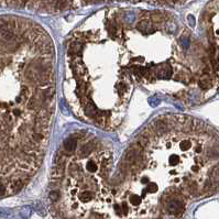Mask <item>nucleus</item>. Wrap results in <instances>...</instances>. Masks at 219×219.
I'll return each mask as SVG.
<instances>
[{"mask_svg":"<svg viewBox=\"0 0 219 219\" xmlns=\"http://www.w3.org/2000/svg\"><path fill=\"white\" fill-rule=\"evenodd\" d=\"M192 148V142L191 141H182L181 143H180V149H181L182 151H187L189 150V149Z\"/></svg>","mask_w":219,"mask_h":219,"instance_id":"20e7f679","label":"nucleus"},{"mask_svg":"<svg viewBox=\"0 0 219 219\" xmlns=\"http://www.w3.org/2000/svg\"><path fill=\"white\" fill-rule=\"evenodd\" d=\"M199 86L202 88H204V89H206V88H208L209 86H210V78H209V76L207 74H205L202 78H200Z\"/></svg>","mask_w":219,"mask_h":219,"instance_id":"f03ea898","label":"nucleus"},{"mask_svg":"<svg viewBox=\"0 0 219 219\" xmlns=\"http://www.w3.org/2000/svg\"><path fill=\"white\" fill-rule=\"evenodd\" d=\"M77 148V139L75 138H69V140H66L63 144V149L65 153H72L73 151H75Z\"/></svg>","mask_w":219,"mask_h":219,"instance_id":"f257e3e1","label":"nucleus"},{"mask_svg":"<svg viewBox=\"0 0 219 219\" xmlns=\"http://www.w3.org/2000/svg\"><path fill=\"white\" fill-rule=\"evenodd\" d=\"M86 167H87V170L89 171V172H91V173L97 172V171H98V169H100V167L98 166V164H97V163L94 161V160H91L89 162H87Z\"/></svg>","mask_w":219,"mask_h":219,"instance_id":"7ed1b4c3","label":"nucleus"}]
</instances>
